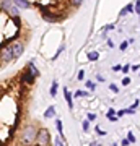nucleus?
<instances>
[{"label": "nucleus", "instance_id": "nucleus-1", "mask_svg": "<svg viewBox=\"0 0 140 146\" xmlns=\"http://www.w3.org/2000/svg\"><path fill=\"white\" fill-rule=\"evenodd\" d=\"M38 128L34 123H28L21 128V133H20V141L23 146H33L36 143V136H38Z\"/></svg>", "mask_w": 140, "mask_h": 146}, {"label": "nucleus", "instance_id": "nucleus-2", "mask_svg": "<svg viewBox=\"0 0 140 146\" xmlns=\"http://www.w3.org/2000/svg\"><path fill=\"white\" fill-rule=\"evenodd\" d=\"M51 131L47 130V128H44V127H41L39 130H38V136H36V146H49L51 145Z\"/></svg>", "mask_w": 140, "mask_h": 146}, {"label": "nucleus", "instance_id": "nucleus-3", "mask_svg": "<svg viewBox=\"0 0 140 146\" xmlns=\"http://www.w3.org/2000/svg\"><path fill=\"white\" fill-rule=\"evenodd\" d=\"M0 8L5 11L8 16H11L13 20L15 18H20V10L13 5V2H0Z\"/></svg>", "mask_w": 140, "mask_h": 146}, {"label": "nucleus", "instance_id": "nucleus-4", "mask_svg": "<svg viewBox=\"0 0 140 146\" xmlns=\"http://www.w3.org/2000/svg\"><path fill=\"white\" fill-rule=\"evenodd\" d=\"M15 60V55H13V50H11V46L7 44L5 47H0V62L2 63H10Z\"/></svg>", "mask_w": 140, "mask_h": 146}, {"label": "nucleus", "instance_id": "nucleus-5", "mask_svg": "<svg viewBox=\"0 0 140 146\" xmlns=\"http://www.w3.org/2000/svg\"><path fill=\"white\" fill-rule=\"evenodd\" d=\"M10 46H11V50H13L15 58H18V57H21V55H23V52H25V42H23V41L16 39V41L11 42Z\"/></svg>", "mask_w": 140, "mask_h": 146}, {"label": "nucleus", "instance_id": "nucleus-6", "mask_svg": "<svg viewBox=\"0 0 140 146\" xmlns=\"http://www.w3.org/2000/svg\"><path fill=\"white\" fill-rule=\"evenodd\" d=\"M64 98H65V101H67V106H68V109L70 110H73V94L68 91V88L67 86H64Z\"/></svg>", "mask_w": 140, "mask_h": 146}, {"label": "nucleus", "instance_id": "nucleus-7", "mask_svg": "<svg viewBox=\"0 0 140 146\" xmlns=\"http://www.w3.org/2000/svg\"><path fill=\"white\" fill-rule=\"evenodd\" d=\"M21 81H23V83H26V84H33L34 83V81H36V78H34V76H33L31 73L28 72V70H25V72L21 73Z\"/></svg>", "mask_w": 140, "mask_h": 146}, {"label": "nucleus", "instance_id": "nucleus-8", "mask_svg": "<svg viewBox=\"0 0 140 146\" xmlns=\"http://www.w3.org/2000/svg\"><path fill=\"white\" fill-rule=\"evenodd\" d=\"M13 5H15L18 10H28V8H31L33 7V3L31 2H26V0H15Z\"/></svg>", "mask_w": 140, "mask_h": 146}, {"label": "nucleus", "instance_id": "nucleus-9", "mask_svg": "<svg viewBox=\"0 0 140 146\" xmlns=\"http://www.w3.org/2000/svg\"><path fill=\"white\" fill-rule=\"evenodd\" d=\"M26 70L31 73V75H33V76H34L36 80L39 78V76H41V72H39V70L36 68V65H34V62H33V60H31L29 63H28V65H26Z\"/></svg>", "mask_w": 140, "mask_h": 146}, {"label": "nucleus", "instance_id": "nucleus-10", "mask_svg": "<svg viewBox=\"0 0 140 146\" xmlns=\"http://www.w3.org/2000/svg\"><path fill=\"white\" fill-rule=\"evenodd\" d=\"M127 13H134V3H127L124 8H121L119 16H125Z\"/></svg>", "mask_w": 140, "mask_h": 146}, {"label": "nucleus", "instance_id": "nucleus-11", "mask_svg": "<svg viewBox=\"0 0 140 146\" xmlns=\"http://www.w3.org/2000/svg\"><path fill=\"white\" fill-rule=\"evenodd\" d=\"M52 117H56V107L54 106H49L44 110V119H52Z\"/></svg>", "mask_w": 140, "mask_h": 146}, {"label": "nucleus", "instance_id": "nucleus-12", "mask_svg": "<svg viewBox=\"0 0 140 146\" xmlns=\"http://www.w3.org/2000/svg\"><path fill=\"white\" fill-rule=\"evenodd\" d=\"M56 128H57V131H59V136L65 140V136H64V123H62L60 119H56Z\"/></svg>", "mask_w": 140, "mask_h": 146}, {"label": "nucleus", "instance_id": "nucleus-13", "mask_svg": "<svg viewBox=\"0 0 140 146\" xmlns=\"http://www.w3.org/2000/svg\"><path fill=\"white\" fill-rule=\"evenodd\" d=\"M57 88H59V83H57V80H54L52 84H51V89H49L51 98H56V96H57Z\"/></svg>", "mask_w": 140, "mask_h": 146}, {"label": "nucleus", "instance_id": "nucleus-14", "mask_svg": "<svg viewBox=\"0 0 140 146\" xmlns=\"http://www.w3.org/2000/svg\"><path fill=\"white\" fill-rule=\"evenodd\" d=\"M86 58H88L90 62H96L99 58V52H96V50H91V52L86 54Z\"/></svg>", "mask_w": 140, "mask_h": 146}, {"label": "nucleus", "instance_id": "nucleus-15", "mask_svg": "<svg viewBox=\"0 0 140 146\" xmlns=\"http://www.w3.org/2000/svg\"><path fill=\"white\" fill-rule=\"evenodd\" d=\"M73 96H75V98H90L91 94L86 93V91H83V89H77V91L73 93Z\"/></svg>", "mask_w": 140, "mask_h": 146}, {"label": "nucleus", "instance_id": "nucleus-16", "mask_svg": "<svg viewBox=\"0 0 140 146\" xmlns=\"http://www.w3.org/2000/svg\"><path fill=\"white\" fill-rule=\"evenodd\" d=\"M54 146H67V141L57 135L56 138H54Z\"/></svg>", "mask_w": 140, "mask_h": 146}, {"label": "nucleus", "instance_id": "nucleus-17", "mask_svg": "<svg viewBox=\"0 0 140 146\" xmlns=\"http://www.w3.org/2000/svg\"><path fill=\"white\" fill-rule=\"evenodd\" d=\"M127 140H129L130 145H135V143H137V138H135V135L132 133V131H129V133H127Z\"/></svg>", "mask_w": 140, "mask_h": 146}, {"label": "nucleus", "instance_id": "nucleus-18", "mask_svg": "<svg viewBox=\"0 0 140 146\" xmlns=\"http://www.w3.org/2000/svg\"><path fill=\"white\" fill-rule=\"evenodd\" d=\"M96 119H98V115L94 114V112H88V114H86V120H88V122H94Z\"/></svg>", "mask_w": 140, "mask_h": 146}, {"label": "nucleus", "instance_id": "nucleus-19", "mask_svg": "<svg viewBox=\"0 0 140 146\" xmlns=\"http://www.w3.org/2000/svg\"><path fill=\"white\" fill-rule=\"evenodd\" d=\"M85 86H86L90 91H94V89H96V84H94L93 81H90V80H88V81H85Z\"/></svg>", "mask_w": 140, "mask_h": 146}, {"label": "nucleus", "instance_id": "nucleus-20", "mask_svg": "<svg viewBox=\"0 0 140 146\" xmlns=\"http://www.w3.org/2000/svg\"><path fill=\"white\" fill-rule=\"evenodd\" d=\"M82 128H83V131H90V122L86 119L82 122Z\"/></svg>", "mask_w": 140, "mask_h": 146}, {"label": "nucleus", "instance_id": "nucleus-21", "mask_svg": "<svg viewBox=\"0 0 140 146\" xmlns=\"http://www.w3.org/2000/svg\"><path fill=\"white\" fill-rule=\"evenodd\" d=\"M64 49H65V46H64V44H60V46H59V49H57V52H56V55L52 57V60H56V58L60 55V52H64Z\"/></svg>", "mask_w": 140, "mask_h": 146}, {"label": "nucleus", "instance_id": "nucleus-22", "mask_svg": "<svg viewBox=\"0 0 140 146\" xmlns=\"http://www.w3.org/2000/svg\"><path fill=\"white\" fill-rule=\"evenodd\" d=\"M94 131H96V133H98L99 136H104V135H106V131H104V130H103V128H101L99 125H96V127H94Z\"/></svg>", "mask_w": 140, "mask_h": 146}, {"label": "nucleus", "instance_id": "nucleus-23", "mask_svg": "<svg viewBox=\"0 0 140 146\" xmlns=\"http://www.w3.org/2000/svg\"><path fill=\"white\" fill-rule=\"evenodd\" d=\"M70 7H73V8H78V7H82V0H73V2H70L68 3Z\"/></svg>", "mask_w": 140, "mask_h": 146}, {"label": "nucleus", "instance_id": "nucleus-24", "mask_svg": "<svg viewBox=\"0 0 140 146\" xmlns=\"http://www.w3.org/2000/svg\"><path fill=\"white\" fill-rule=\"evenodd\" d=\"M77 80L78 81H83V80H85V70H80V72L77 73Z\"/></svg>", "mask_w": 140, "mask_h": 146}, {"label": "nucleus", "instance_id": "nucleus-25", "mask_svg": "<svg viewBox=\"0 0 140 146\" xmlns=\"http://www.w3.org/2000/svg\"><path fill=\"white\" fill-rule=\"evenodd\" d=\"M139 104H140V101H139V99H135L134 102L130 104V107H129V109H130V110H137V107H139Z\"/></svg>", "mask_w": 140, "mask_h": 146}, {"label": "nucleus", "instance_id": "nucleus-26", "mask_svg": "<svg viewBox=\"0 0 140 146\" xmlns=\"http://www.w3.org/2000/svg\"><path fill=\"white\" fill-rule=\"evenodd\" d=\"M109 89H111L113 93H119V86L114 84V83H109Z\"/></svg>", "mask_w": 140, "mask_h": 146}, {"label": "nucleus", "instance_id": "nucleus-27", "mask_svg": "<svg viewBox=\"0 0 140 146\" xmlns=\"http://www.w3.org/2000/svg\"><path fill=\"white\" fill-rule=\"evenodd\" d=\"M134 10H135V13L140 16V0H137V2L134 3Z\"/></svg>", "mask_w": 140, "mask_h": 146}, {"label": "nucleus", "instance_id": "nucleus-28", "mask_svg": "<svg viewBox=\"0 0 140 146\" xmlns=\"http://www.w3.org/2000/svg\"><path fill=\"white\" fill-rule=\"evenodd\" d=\"M114 26H116L114 23H111V25H108V26L104 28V31H103V34H106V33H108V31H111V29H114Z\"/></svg>", "mask_w": 140, "mask_h": 146}, {"label": "nucleus", "instance_id": "nucleus-29", "mask_svg": "<svg viewBox=\"0 0 140 146\" xmlns=\"http://www.w3.org/2000/svg\"><path fill=\"white\" fill-rule=\"evenodd\" d=\"M127 47H129V42H127V41H124V42H121V44H119V49H121V50H125Z\"/></svg>", "mask_w": 140, "mask_h": 146}, {"label": "nucleus", "instance_id": "nucleus-30", "mask_svg": "<svg viewBox=\"0 0 140 146\" xmlns=\"http://www.w3.org/2000/svg\"><path fill=\"white\" fill-rule=\"evenodd\" d=\"M130 84V78L129 76H124V78H122V86H129Z\"/></svg>", "mask_w": 140, "mask_h": 146}, {"label": "nucleus", "instance_id": "nucleus-31", "mask_svg": "<svg viewBox=\"0 0 140 146\" xmlns=\"http://www.w3.org/2000/svg\"><path fill=\"white\" fill-rule=\"evenodd\" d=\"M96 81H98V83H104V76L101 73H96Z\"/></svg>", "mask_w": 140, "mask_h": 146}, {"label": "nucleus", "instance_id": "nucleus-32", "mask_svg": "<svg viewBox=\"0 0 140 146\" xmlns=\"http://www.w3.org/2000/svg\"><path fill=\"white\" fill-rule=\"evenodd\" d=\"M113 115H116V110L113 107H109V110L106 112V117H113Z\"/></svg>", "mask_w": 140, "mask_h": 146}, {"label": "nucleus", "instance_id": "nucleus-33", "mask_svg": "<svg viewBox=\"0 0 140 146\" xmlns=\"http://www.w3.org/2000/svg\"><path fill=\"white\" fill-rule=\"evenodd\" d=\"M129 72H130V65L129 63H127V65H122V73L125 75V73H129Z\"/></svg>", "mask_w": 140, "mask_h": 146}, {"label": "nucleus", "instance_id": "nucleus-34", "mask_svg": "<svg viewBox=\"0 0 140 146\" xmlns=\"http://www.w3.org/2000/svg\"><path fill=\"white\" fill-rule=\"evenodd\" d=\"M113 72H122V65H119V63L114 65V67H113Z\"/></svg>", "mask_w": 140, "mask_h": 146}, {"label": "nucleus", "instance_id": "nucleus-35", "mask_svg": "<svg viewBox=\"0 0 140 146\" xmlns=\"http://www.w3.org/2000/svg\"><path fill=\"white\" fill-rule=\"evenodd\" d=\"M108 120L114 123V122H117V120H119V117H117V115H113V117H108Z\"/></svg>", "mask_w": 140, "mask_h": 146}, {"label": "nucleus", "instance_id": "nucleus-36", "mask_svg": "<svg viewBox=\"0 0 140 146\" xmlns=\"http://www.w3.org/2000/svg\"><path fill=\"white\" fill-rule=\"evenodd\" d=\"M130 70L132 72H140V65H130Z\"/></svg>", "mask_w": 140, "mask_h": 146}, {"label": "nucleus", "instance_id": "nucleus-37", "mask_svg": "<svg viewBox=\"0 0 140 146\" xmlns=\"http://www.w3.org/2000/svg\"><path fill=\"white\" fill-rule=\"evenodd\" d=\"M121 145H122V146H129L130 143H129V140H127V138H122V141H121Z\"/></svg>", "mask_w": 140, "mask_h": 146}, {"label": "nucleus", "instance_id": "nucleus-38", "mask_svg": "<svg viewBox=\"0 0 140 146\" xmlns=\"http://www.w3.org/2000/svg\"><path fill=\"white\" fill-rule=\"evenodd\" d=\"M106 44H108V47H114V42L111 41V39H108V42H106Z\"/></svg>", "mask_w": 140, "mask_h": 146}, {"label": "nucleus", "instance_id": "nucleus-39", "mask_svg": "<svg viewBox=\"0 0 140 146\" xmlns=\"http://www.w3.org/2000/svg\"><path fill=\"white\" fill-rule=\"evenodd\" d=\"M90 146H103L101 143H98V141H93V143H90Z\"/></svg>", "mask_w": 140, "mask_h": 146}, {"label": "nucleus", "instance_id": "nucleus-40", "mask_svg": "<svg viewBox=\"0 0 140 146\" xmlns=\"http://www.w3.org/2000/svg\"><path fill=\"white\" fill-rule=\"evenodd\" d=\"M139 75H140V72H139Z\"/></svg>", "mask_w": 140, "mask_h": 146}]
</instances>
